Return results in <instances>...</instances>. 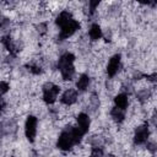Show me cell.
<instances>
[{
    "label": "cell",
    "mask_w": 157,
    "mask_h": 157,
    "mask_svg": "<svg viewBox=\"0 0 157 157\" xmlns=\"http://www.w3.org/2000/svg\"><path fill=\"white\" fill-rule=\"evenodd\" d=\"M90 37L92 40H97L102 37V31H101V27L98 25H92L91 26V29H90Z\"/></svg>",
    "instance_id": "obj_13"
},
{
    "label": "cell",
    "mask_w": 157,
    "mask_h": 157,
    "mask_svg": "<svg viewBox=\"0 0 157 157\" xmlns=\"http://www.w3.org/2000/svg\"><path fill=\"white\" fill-rule=\"evenodd\" d=\"M1 42H2V44L5 45V48L12 54V55H15L16 54V47H15V44L12 43V40H11V38L10 37H4L2 39H1Z\"/></svg>",
    "instance_id": "obj_15"
},
{
    "label": "cell",
    "mask_w": 157,
    "mask_h": 157,
    "mask_svg": "<svg viewBox=\"0 0 157 157\" xmlns=\"http://www.w3.org/2000/svg\"><path fill=\"white\" fill-rule=\"evenodd\" d=\"M98 4H99V1H91V2H90V5H91V11H92V12L94 11V7H96Z\"/></svg>",
    "instance_id": "obj_19"
},
{
    "label": "cell",
    "mask_w": 157,
    "mask_h": 157,
    "mask_svg": "<svg viewBox=\"0 0 157 157\" xmlns=\"http://www.w3.org/2000/svg\"><path fill=\"white\" fill-rule=\"evenodd\" d=\"M76 99H77V91L76 90H72V88L66 90L63 93V96H61V102L64 104H66V105L74 104L76 102Z\"/></svg>",
    "instance_id": "obj_8"
},
{
    "label": "cell",
    "mask_w": 157,
    "mask_h": 157,
    "mask_svg": "<svg viewBox=\"0 0 157 157\" xmlns=\"http://www.w3.org/2000/svg\"><path fill=\"white\" fill-rule=\"evenodd\" d=\"M28 69H29V71L33 72V74H39V72H42L40 67H38V66H36V65H28Z\"/></svg>",
    "instance_id": "obj_18"
},
{
    "label": "cell",
    "mask_w": 157,
    "mask_h": 157,
    "mask_svg": "<svg viewBox=\"0 0 157 157\" xmlns=\"http://www.w3.org/2000/svg\"><path fill=\"white\" fill-rule=\"evenodd\" d=\"M114 102H115L117 108H120V109L125 110L126 107H128V96L124 94V93H120L114 98Z\"/></svg>",
    "instance_id": "obj_11"
},
{
    "label": "cell",
    "mask_w": 157,
    "mask_h": 157,
    "mask_svg": "<svg viewBox=\"0 0 157 157\" xmlns=\"http://www.w3.org/2000/svg\"><path fill=\"white\" fill-rule=\"evenodd\" d=\"M4 105H5V103L2 102V101H0V113L2 112V109H4Z\"/></svg>",
    "instance_id": "obj_20"
},
{
    "label": "cell",
    "mask_w": 157,
    "mask_h": 157,
    "mask_svg": "<svg viewBox=\"0 0 157 157\" xmlns=\"http://www.w3.org/2000/svg\"><path fill=\"white\" fill-rule=\"evenodd\" d=\"M148 134H150V132H148V126H147V124H144V125L139 126V128L136 129L135 136H134L135 144H137V145L145 144V142L147 141V139H148Z\"/></svg>",
    "instance_id": "obj_6"
},
{
    "label": "cell",
    "mask_w": 157,
    "mask_h": 157,
    "mask_svg": "<svg viewBox=\"0 0 157 157\" xmlns=\"http://www.w3.org/2000/svg\"><path fill=\"white\" fill-rule=\"evenodd\" d=\"M59 92H60V87L54 85V83H52V82H47L43 86V98L49 104L55 102Z\"/></svg>",
    "instance_id": "obj_4"
},
{
    "label": "cell",
    "mask_w": 157,
    "mask_h": 157,
    "mask_svg": "<svg viewBox=\"0 0 157 157\" xmlns=\"http://www.w3.org/2000/svg\"><path fill=\"white\" fill-rule=\"evenodd\" d=\"M9 88H10V86H9L7 82H5V81H0V96L5 94V93L9 91Z\"/></svg>",
    "instance_id": "obj_16"
},
{
    "label": "cell",
    "mask_w": 157,
    "mask_h": 157,
    "mask_svg": "<svg viewBox=\"0 0 157 157\" xmlns=\"http://www.w3.org/2000/svg\"><path fill=\"white\" fill-rule=\"evenodd\" d=\"M119 67H120V55H119V54H115V55L109 60V63H108L107 74H108L110 77H113V76L118 72Z\"/></svg>",
    "instance_id": "obj_7"
},
{
    "label": "cell",
    "mask_w": 157,
    "mask_h": 157,
    "mask_svg": "<svg viewBox=\"0 0 157 157\" xmlns=\"http://www.w3.org/2000/svg\"><path fill=\"white\" fill-rule=\"evenodd\" d=\"M90 157H104L103 156V151L102 148H98V147H94L91 152V156Z\"/></svg>",
    "instance_id": "obj_17"
},
{
    "label": "cell",
    "mask_w": 157,
    "mask_h": 157,
    "mask_svg": "<svg viewBox=\"0 0 157 157\" xmlns=\"http://www.w3.org/2000/svg\"><path fill=\"white\" fill-rule=\"evenodd\" d=\"M83 135H85V132H83L80 128H77V126H75V128H72V126L66 128V129L60 134L56 145H58V147H59L60 150L67 151V150H70L74 145L78 144Z\"/></svg>",
    "instance_id": "obj_1"
},
{
    "label": "cell",
    "mask_w": 157,
    "mask_h": 157,
    "mask_svg": "<svg viewBox=\"0 0 157 157\" xmlns=\"http://www.w3.org/2000/svg\"><path fill=\"white\" fill-rule=\"evenodd\" d=\"M56 23L61 28L60 36H59L60 39H66V38L71 37L80 28V23L76 20H74L71 13L67 11H63L59 13V16L56 18Z\"/></svg>",
    "instance_id": "obj_2"
},
{
    "label": "cell",
    "mask_w": 157,
    "mask_h": 157,
    "mask_svg": "<svg viewBox=\"0 0 157 157\" xmlns=\"http://www.w3.org/2000/svg\"><path fill=\"white\" fill-rule=\"evenodd\" d=\"M109 157H113V156H109Z\"/></svg>",
    "instance_id": "obj_21"
},
{
    "label": "cell",
    "mask_w": 157,
    "mask_h": 157,
    "mask_svg": "<svg viewBox=\"0 0 157 157\" xmlns=\"http://www.w3.org/2000/svg\"><path fill=\"white\" fill-rule=\"evenodd\" d=\"M74 59L75 56L71 53H65L64 55H61V58L58 61V67L64 80H72V76L75 74Z\"/></svg>",
    "instance_id": "obj_3"
},
{
    "label": "cell",
    "mask_w": 157,
    "mask_h": 157,
    "mask_svg": "<svg viewBox=\"0 0 157 157\" xmlns=\"http://www.w3.org/2000/svg\"><path fill=\"white\" fill-rule=\"evenodd\" d=\"M77 128H80L85 134L88 131L90 128V118L85 113H80L77 117Z\"/></svg>",
    "instance_id": "obj_9"
},
{
    "label": "cell",
    "mask_w": 157,
    "mask_h": 157,
    "mask_svg": "<svg viewBox=\"0 0 157 157\" xmlns=\"http://www.w3.org/2000/svg\"><path fill=\"white\" fill-rule=\"evenodd\" d=\"M110 115H112V118H113L117 123H121V121L124 120V118H125V113H124V110L120 109V108H117V107L112 109Z\"/></svg>",
    "instance_id": "obj_12"
},
{
    "label": "cell",
    "mask_w": 157,
    "mask_h": 157,
    "mask_svg": "<svg viewBox=\"0 0 157 157\" xmlns=\"http://www.w3.org/2000/svg\"><path fill=\"white\" fill-rule=\"evenodd\" d=\"M88 83H90V77L87 75H81L78 81H77V83H76V87L80 91H85L88 87Z\"/></svg>",
    "instance_id": "obj_14"
},
{
    "label": "cell",
    "mask_w": 157,
    "mask_h": 157,
    "mask_svg": "<svg viewBox=\"0 0 157 157\" xmlns=\"http://www.w3.org/2000/svg\"><path fill=\"white\" fill-rule=\"evenodd\" d=\"M25 132H26V136L27 139L32 142L34 141V137H36V132H37V118L33 117V115H29L26 120V124H25Z\"/></svg>",
    "instance_id": "obj_5"
},
{
    "label": "cell",
    "mask_w": 157,
    "mask_h": 157,
    "mask_svg": "<svg viewBox=\"0 0 157 157\" xmlns=\"http://www.w3.org/2000/svg\"><path fill=\"white\" fill-rule=\"evenodd\" d=\"M15 130H16V124L12 120L4 121L0 125V135H9V134L13 132Z\"/></svg>",
    "instance_id": "obj_10"
}]
</instances>
